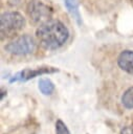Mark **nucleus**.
I'll list each match as a JSON object with an SVG mask.
<instances>
[{
    "label": "nucleus",
    "instance_id": "10",
    "mask_svg": "<svg viewBox=\"0 0 133 134\" xmlns=\"http://www.w3.org/2000/svg\"><path fill=\"white\" fill-rule=\"evenodd\" d=\"M56 134H71V133L68 130L67 126L61 119H58L56 122Z\"/></svg>",
    "mask_w": 133,
    "mask_h": 134
},
{
    "label": "nucleus",
    "instance_id": "8",
    "mask_svg": "<svg viewBox=\"0 0 133 134\" xmlns=\"http://www.w3.org/2000/svg\"><path fill=\"white\" fill-rule=\"evenodd\" d=\"M39 89L44 95H50L54 91V85L49 79H41L39 81Z\"/></svg>",
    "mask_w": 133,
    "mask_h": 134
},
{
    "label": "nucleus",
    "instance_id": "4",
    "mask_svg": "<svg viewBox=\"0 0 133 134\" xmlns=\"http://www.w3.org/2000/svg\"><path fill=\"white\" fill-rule=\"evenodd\" d=\"M27 14L34 23H45L50 20L52 9L41 1H31L27 6Z\"/></svg>",
    "mask_w": 133,
    "mask_h": 134
},
{
    "label": "nucleus",
    "instance_id": "5",
    "mask_svg": "<svg viewBox=\"0 0 133 134\" xmlns=\"http://www.w3.org/2000/svg\"><path fill=\"white\" fill-rule=\"evenodd\" d=\"M58 71L54 68H38V69H25L23 71L18 72L16 75H14V77L10 79V83L13 82H17V81H27L29 79H32L37 75H41L44 73H52Z\"/></svg>",
    "mask_w": 133,
    "mask_h": 134
},
{
    "label": "nucleus",
    "instance_id": "3",
    "mask_svg": "<svg viewBox=\"0 0 133 134\" xmlns=\"http://www.w3.org/2000/svg\"><path fill=\"white\" fill-rule=\"evenodd\" d=\"M35 48H36L35 40L28 35L20 36L5 46L6 51L18 55L31 53L35 50Z\"/></svg>",
    "mask_w": 133,
    "mask_h": 134
},
{
    "label": "nucleus",
    "instance_id": "7",
    "mask_svg": "<svg viewBox=\"0 0 133 134\" xmlns=\"http://www.w3.org/2000/svg\"><path fill=\"white\" fill-rule=\"evenodd\" d=\"M64 3L68 9V12L73 16V18L76 20V22L79 24L82 23L81 21V16L79 13V5H77V1L76 0H64Z\"/></svg>",
    "mask_w": 133,
    "mask_h": 134
},
{
    "label": "nucleus",
    "instance_id": "9",
    "mask_svg": "<svg viewBox=\"0 0 133 134\" xmlns=\"http://www.w3.org/2000/svg\"><path fill=\"white\" fill-rule=\"evenodd\" d=\"M121 104L127 109H133V86L124 92L121 96Z\"/></svg>",
    "mask_w": 133,
    "mask_h": 134
},
{
    "label": "nucleus",
    "instance_id": "11",
    "mask_svg": "<svg viewBox=\"0 0 133 134\" xmlns=\"http://www.w3.org/2000/svg\"><path fill=\"white\" fill-rule=\"evenodd\" d=\"M120 134H133V126H127L123 128Z\"/></svg>",
    "mask_w": 133,
    "mask_h": 134
},
{
    "label": "nucleus",
    "instance_id": "6",
    "mask_svg": "<svg viewBox=\"0 0 133 134\" xmlns=\"http://www.w3.org/2000/svg\"><path fill=\"white\" fill-rule=\"evenodd\" d=\"M118 66L126 72L133 74V50H124L117 59Z\"/></svg>",
    "mask_w": 133,
    "mask_h": 134
},
{
    "label": "nucleus",
    "instance_id": "2",
    "mask_svg": "<svg viewBox=\"0 0 133 134\" xmlns=\"http://www.w3.org/2000/svg\"><path fill=\"white\" fill-rule=\"evenodd\" d=\"M0 28H1V37L8 38L16 35L19 30H21L25 24V20L20 13L17 12H7L1 15L0 19Z\"/></svg>",
    "mask_w": 133,
    "mask_h": 134
},
{
    "label": "nucleus",
    "instance_id": "1",
    "mask_svg": "<svg viewBox=\"0 0 133 134\" xmlns=\"http://www.w3.org/2000/svg\"><path fill=\"white\" fill-rule=\"evenodd\" d=\"M36 35L43 47L46 49H57L66 43L69 31L61 21L49 20L39 26Z\"/></svg>",
    "mask_w": 133,
    "mask_h": 134
}]
</instances>
